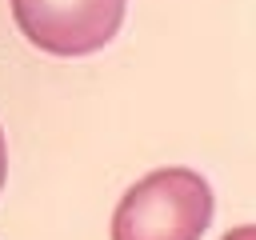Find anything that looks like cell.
Here are the masks:
<instances>
[{"mask_svg":"<svg viewBox=\"0 0 256 240\" xmlns=\"http://www.w3.org/2000/svg\"><path fill=\"white\" fill-rule=\"evenodd\" d=\"M128 0H12L24 40L48 56H92L124 24Z\"/></svg>","mask_w":256,"mask_h":240,"instance_id":"cell-2","label":"cell"},{"mask_svg":"<svg viewBox=\"0 0 256 240\" xmlns=\"http://www.w3.org/2000/svg\"><path fill=\"white\" fill-rule=\"evenodd\" d=\"M208 224V180L192 168H156L120 196L112 212V240H200Z\"/></svg>","mask_w":256,"mask_h":240,"instance_id":"cell-1","label":"cell"},{"mask_svg":"<svg viewBox=\"0 0 256 240\" xmlns=\"http://www.w3.org/2000/svg\"><path fill=\"white\" fill-rule=\"evenodd\" d=\"M224 240H256V232H252V228L244 224V228H232V232H228Z\"/></svg>","mask_w":256,"mask_h":240,"instance_id":"cell-4","label":"cell"},{"mask_svg":"<svg viewBox=\"0 0 256 240\" xmlns=\"http://www.w3.org/2000/svg\"><path fill=\"white\" fill-rule=\"evenodd\" d=\"M4 180H8V148H4V132H0V192H4Z\"/></svg>","mask_w":256,"mask_h":240,"instance_id":"cell-3","label":"cell"}]
</instances>
